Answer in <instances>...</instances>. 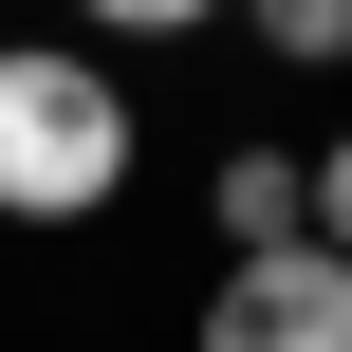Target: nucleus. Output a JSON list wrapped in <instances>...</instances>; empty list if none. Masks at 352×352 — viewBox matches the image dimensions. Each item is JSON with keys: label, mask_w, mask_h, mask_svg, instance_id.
Instances as JSON below:
<instances>
[{"label": "nucleus", "mask_w": 352, "mask_h": 352, "mask_svg": "<svg viewBox=\"0 0 352 352\" xmlns=\"http://www.w3.org/2000/svg\"><path fill=\"white\" fill-rule=\"evenodd\" d=\"M316 241H352V148H316Z\"/></svg>", "instance_id": "423d86ee"}, {"label": "nucleus", "mask_w": 352, "mask_h": 352, "mask_svg": "<svg viewBox=\"0 0 352 352\" xmlns=\"http://www.w3.org/2000/svg\"><path fill=\"white\" fill-rule=\"evenodd\" d=\"M204 352H352V241H241L223 297H204Z\"/></svg>", "instance_id": "f03ea898"}, {"label": "nucleus", "mask_w": 352, "mask_h": 352, "mask_svg": "<svg viewBox=\"0 0 352 352\" xmlns=\"http://www.w3.org/2000/svg\"><path fill=\"white\" fill-rule=\"evenodd\" d=\"M297 223H316V167H297V148H241V167H223V260H241V241H297Z\"/></svg>", "instance_id": "7ed1b4c3"}, {"label": "nucleus", "mask_w": 352, "mask_h": 352, "mask_svg": "<svg viewBox=\"0 0 352 352\" xmlns=\"http://www.w3.org/2000/svg\"><path fill=\"white\" fill-rule=\"evenodd\" d=\"M130 186V93L74 37H0V223H93Z\"/></svg>", "instance_id": "f257e3e1"}, {"label": "nucleus", "mask_w": 352, "mask_h": 352, "mask_svg": "<svg viewBox=\"0 0 352 352\" xmlns=\"http://www.w3.org/2000/svg\"><path fill=\"white\" fill-rule=\"evenodd\" d=\"M260 37L278 56H352V0H260Z\"/></svg>", "instance_id": "20e7f679"}, {"label": "nucleus", "mask_w": 352, "mask_h": 352, "mask_svg": "<svg viewBox=\"0 0 352 352\" xmlns=\"http://www.w3.org/2000/svg\"><path fill=\"white\" fill-rule=\"evenodd\" d=\"M74 19H111V37H204L223 0H74Z\"/></svg>", "instance_id": "39448f33"}]
</instances>
